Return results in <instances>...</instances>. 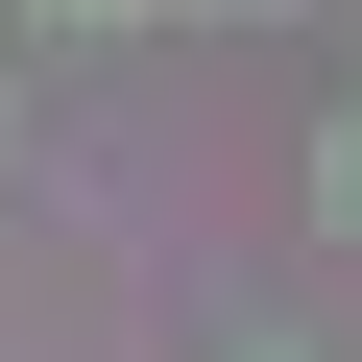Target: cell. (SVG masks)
Masks as SVG:
<instances>
[{
    "label": "cell",
    "mask_w": 362,
    "mask_h": 362,
    "mask_svg": "<svg viewBox=\"0 0 362 362\" xmlns=\"http://www.w3.org/2000/svg\"><path fill=\"white\" fill-rule=\"evenodd\" d=\"M314 218H338V242H362V97H338V121H314Z\"/></svg>",
    "instance_id": "obj_1"
}]
</instances>
